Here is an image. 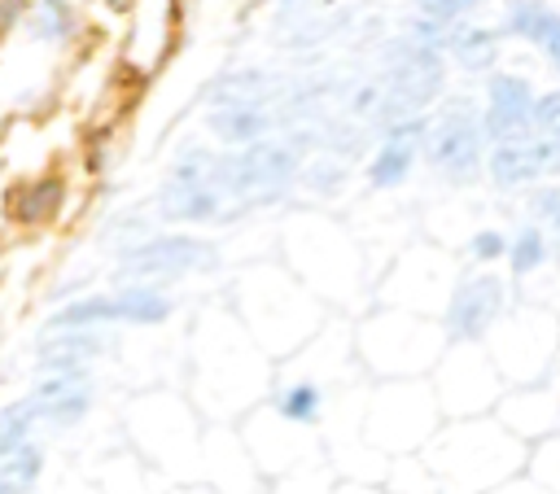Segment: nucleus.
Returning a JSON list of instances; mask_svg holds the SVG:
<instances>
[{
  "label": "nucleus",
  "mask_w": 560,
  "mask_h": 494,
  "mask_svg": "<svg viewBox=\"0 0 560 494\" xmlns=\"http://www.w3.org/2000/svg\"><path fill=\"white\" fill-rule=\"evenodd\" d=\"M302 175V153L293 140H258L245 149H228L219 162L223 197H228V219L241 210L276 205Z\"/></svg>",
  "instance_id": "nucleus-1"
},
{
  "label": "nucleus",
  "mask_w": 560,
  "mask_h": 494,
  "mask_svg": "<svg viewBox=\"0 0 560 494\" xmlns=\"http://www.w3.org/2000/svg\"><path fill=\"white\" fill-rule=\"evenodd\" d=\"M219 149L184 144L171 162L166 184L158 188V214L166 223H223L228 219V197L219 179Z\"/></svg>",
  "instance_id": "nucleus-2"
},
{
  "label": "nucleus",
  "mask_w": 560,
  "mask_h": 494,
  "mask_svg": "<svg viewBox=\"0 0 560 494\" xmlns=\"http://www.w3.org/2000/svg\"><path fill=\"white\" fill-rule=\"evenodd\" d=\"M486 127H481V105H472L468 96L446 101L424 131V162L455 188L472 184L477 175H486Z\"/></svg>",
  "instance_id": "nucleus-3"
},
{
  "label": "nucleus",
  "mask_w": 560,
  "mask_h": 494,
  "mask_svg": "<svg viewBox=\"0 0 560 494\" xmlns=\"http://www.w3.org/2000/svg\"><path fill=\"white\" fill-rule=\"evenodd\" d=\"M214 267H219V249L188 232H153L118 249V262H114V271L127 284H166V280L197 275V271H214Z\"/></svg>",
  "instance_id": "nucleus-4"
},
{
  "label": "nucleus",
  "mask_w": 560,
  "mask_h": 494,
  "mask_svg": "<svg viewBox=\"0 0 560 494\" xmlns=\"http://www.w3.org/2000/svg\"><path fill=\"white\" fill-rule=\"evenodd\" d=\"M503 310H508V280H499L494 271H468L446 293L442 337L455 345H477L503 324Z\"/></svg>",
  "instance_id": "nucleus-5"
},
{
  "label": "nucleus",
  "mask_w": 560,
  "mask_h": 494,
  "mask_svg": "<svg viewBox=\"0 0 560 494\" xmlns=\"http://www.w3.org/2000/svg\"><path fill=\"white\" fill-rule=\"evenodd\" d=\"M486 175L494 188H542L547 179H560V140H547L538 131L499 140L486 149Z\"/></svg>",
  "instance_id": "nucleus-6"
},
{
  "label": "nucleus",
  "mask_w": 560,
  "mask_h": 494,
  "mask_svg": "<svg viewBox=\"0 0 560 494\" xmlns=\"http://www.w3.org/2000/svg\"><path fill=\"white\" fill-rule=\"evenodd\" d=\"M534 83L525 74H512V70H494L486 79V96H481V127H486V140L499 144V140H516V136H529L534 131Z\"/></svg>",
  "instance_id": "nucleus-7"
},
{
  "label": "nucleus",
  "mask_w": 560,
  "mask_h": 494,
  "mask_svg": "<svg viewBox=\"0 0 560 494\" xmlns=\"http://www.w3.org/2000/svg\"><path fill=\"white\" fill-rule=\"evenodd\" d=\"M424 131H429V118H424V114L389 122L385 136L376 140L368 166H363L368 188H376V192H394V188H402V184L411 179L420 153H424Z\"/></svg>",
  "instance_id": "nucleus-8"
},
{
  "label": "nucleus",
  "mask_w": 560,
  "mask_h": 494,
  "mask_svg": "<svg viewBox=\"0 0 560 494\" xmlns=\"http://www.w3.org/2000/svg\"><path fill=\"white\" fill-rule=\"evenodd\" d=\"M66 197H70V184L61 170H44V175H31V179H18L9 192H4V219L18 223V227H52L66 210Z\"/></svg>",
  "instance_id": "nucleus-9"
},
{
  "label": "nucleus",
  "mask_w": 560,
  "mask_h": 494,
  "mask_svg": "<svg viewBox=\"0 0 560 494\" xmlns=\"http://www.w3.org/2000/svg\"><path fill=\"white\" fill-rule=\"evenodd\" d=\"M26 398H31L35 415H39V424H48V428H74L92 411V376L88 372L39 376Z\"/></svg>",
  "instance_id": "nucleus-10"
},
{
  "label": "nucleus",
  "mask_w": 560,
  "mask_h": 494,
  "mask_svg": "<svg viewBox=\"0 0 560 494\" xmlns=\"http://www.w3.org/2000/svg\"><path fill=\"white\" fill-rule=\"evenodd\" d=\"M503 31L525 39L560 79V9L542 0H503Z\"/></svg>",
  "instance_id": "nucleus-11"
},
{
  "label": "nucleus",
  "mask_w": 560,
  "mask_h": 494,
  "mask_svg": "<svg viewBox=\"0 0 560 494\" xmlns=\"http://www.w3.org/2000/svg\"><path fill=\"white\" fill-rule=\"evenodd\" d=\"M206 127L219 144H232V149H245V144H258L271 136V109L267 101H214L206 109Z\"/></svg>",
  "instance_id": "nucleus-12"
},
{
  "label": "nucleus",
  "mask_w": 560,
  "mask_h": 494,
  "mask_svg": "<svg viewBox=\"0 0 560 494\" xmlns=\"http://www.w3.org/2000/svg\"><path fill=\"white\" fill-rule=\"evenodd\" d=\"M442 52L468 70V74H494V61H499V31L490 26H477V22H455L446 26L442 35Z\"/></svg>",
  "instance_id": "nucleus-13"
},
{
  "label": "nucleus",
  "mask_w": 560,
  "mask_h": 494,
  "mask_svg": "<svg viewBox=\"0 0 560 494\" xmlns=\"http://www.w3.org/2000/svg\"><path fill=\"white\" fill-rule=\"evenodd\" d=\"M114 315L131 328H158L175 315V297L166 293V284H122L114 289Z\"/></svg>",
  "instance_id": "nucleus-14"
},
{
  "label": "nucleus",
  "mask_w": 560,
  "mask_h": 494,
  "mask_svg": "<svg viewBox=\"0 0 560 494\" xmlns=\"http://www.w3.org/2000/svg\"><path fill=\"white\" fill-rule=\"evenodd\" d=\"M118 315H114V293H88V297H74L66 306H57L44 324V332H79V328H114Z\"/></svg>",
  "instance_id": "nucleus-15"
},
{
  "label": "nucleus",
  "mask_w": 560,
  "mask_h": 494,
  "mask_svg": "<svg viewBox=\"0 0 560 494\" xmlns=\"http://www.w3.org/2000/svg\"><path fill=\"white\" fill-rule=\"evenodd\" d=\"M324 385L319 380H289L271 393V411L284 420V424H298V428H311L324 420Z\"/></svg>",
  "instance_id": "nucleus-16"
},
{
  "label": "nucleus",
  "mask_w": 560,
  "mask_h": 494,
  "mask_svg": "<svg viewBox=\"0 0 560 494\" xmlns=\"http://www.w3.org/2000/svg\"><path fill=\"white\" fill-rule=\"evenodd\" d=\"M508 271L516 275V280H525V275H534V271H542L547 262H551V236L538 227V223H521L512 236H508Z\"/></svg>",
  "instance_id": "nucleus-17"
},
{
  "label": "nucleus",
  "mask_w": 560,
  "mask_h": 494,
  "mask_svg": "<svg viewBox=\"0 0 560 494\" xmlns=\"http://www.w3.org/2000/svg\"><path fill=\"white\" fill-rule=\"evenodd\" d=\"M26 26L39 44H70L79 35V9L70 0H39L26 13Z\"/></svg>",
  "instance_id": "nucleus-18"
},
{
  "label": "nucleus",
  "mask_w": 560,
  "mask_h": 494,
  "mask_svg": "<svg viewBox=\"0 0 560 494\" xmlns=\"http://www.w3.org/2000/svg\"><path fill=\"white\" fill-rule=\"evenodd\" d=\"M44 472V450L35 442L0 455V494H31Z\"/></svg>",
  "instance_id": "nucleus-19"
},
{
  "label": "nucleus",
  "mask_w": 560,
  "mask_h": 494,
  "mask_svg": "<svg viewBox=\"0 0 560 494\" xmlns=\"http://www.w3.org/2000/svg\"><path fill=\"white\" fill-rule=\"evenodd\" d=\"M35 424H39V415H35L31 398H18V402L0 407V455H9V450H18V446H26Z\"/></svg>",
  "instance_id": "nucleus-20"
},
{
  "label": "nucleus",
  "mask_w": 560,
  "mask_h": 494,
  "mask_svg": "<svg viewBox=\"0 0 560 494\" xmlns=\"http://www.w3.org/2000/svg\"><path fill=\"white\" fill-rule=\"evenodd\" d=\"M464 254H468V262H472L477 271H490L494 262L508 258V232H499V227H477V232L468 236Z\"/></svg>",
  "instance_id": "nucleus-21"
},
{
  "label": "nucleus",
  "mask_w": 560,
  "mask_h": 494,
  "mask_svg": "<svg viewBox=\"0 0 560 494\" xmlns=\"http://www.w3.org/2000/svg\"><path fill=\"white\" fill-rule=\"evenodd\" d=\"M311 192H319V197H332L337 188H341V179H346V162H337V157H328V153H315V162L298 175Z\"/></svg>",
  "instance_id": "nucleus-22"
},
{
  "label": "nucleus",
  "mask_w": 560,
  "mask_h": 494,
  "mask_svg": "<svg viewBox=\"0 0 560 494\" xmlns=\"http://www.w3.org/2000/svg\"><path fill=\"white\" fill-rule=\"evenodd\" d=\"M416 13L433 26H455V22H468V13L477 9V0H411Z\"/></svg>",
  "instance_id": "nucleus-23"
},
{
  "label": "nucleus",
  "mask_w": 560,
  "mask_h": 494,
  "mask_svg": "<svg viewBox=\"0 0 560 494\" xmlns=\"http://www.w3.org/2000/svg\"><path fill=\"white\" fill-rule=\"evenodd\" d=\"M529 205H534V223L560 240V184H542V188H534Z\"/></svg>",
  "instance_id": "nucleus-24"
},
{
  "label": "nucleus",
  "mask_w": 560,
  "mask_h": 494,
  "mask_svg": "<svg viewBox=\"0 0 560 494\" xmlns=\"http://www.w3.org/2000/svg\"><path fill=\"white\" fill-rule=\"evenodd\" d=\"M534 131L547 136V140H560V87L538 92V101H534Z\"/></svg>",
  "instance_id": "nucleus-25"
},
{
  "label": "nucleus",
  "mask_w": 560,
  "mask_h": 494,
  "mask_svg": "<svg viewBox=\"0 0 560 494\" xmlns=\"http://www.w3.org/2000/svg\"><path fill=\"white\" fill-rule=\"evenodd\" d=\"M31 13V0H0V35H9Z\"/></svg>",
  "instance_id": "nucleus-26"
},
{
  "label": "nucleus",
  "mask_w": 560,
  "mask_h": 494,
  "mask_svg": "<svg viewBox=\"0 0 560 494\" xmlns=\"http://www.w3.org/2000/svg\"><path fill=\"white\" fill-rule=\"evenodd\" d=\"M284 4H298V0H284Z\"/></svg>",
  "instance_id": "nucleus-27"
}]
</instances>
